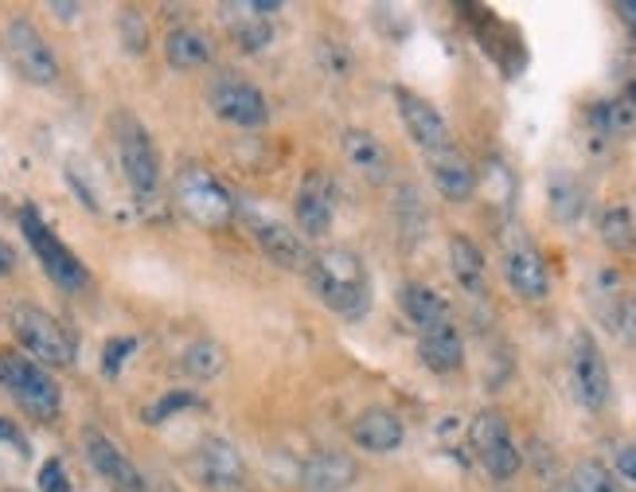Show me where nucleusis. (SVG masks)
<instances>
[{
    "mask_svg": "<svg viewBox=\"0 0 636 492\" xmlns=\"http://www.w3.org/2000/svg\"><path fill=\"white\" fill-rule=\"evenodd\" d=\"M570 492H620V484L613 481V473L602 461H578L570 469Z\"/></svg>",
    "mask_w": 636,
    "mask_h": 492,
    "instance_id": "28",
    "label": "nucleus"
},
{
    "mask_svg": "<svg viewBox=\"0 0 636 492\" xmlns=\"http://www.w3.org/2000/svg\"><path fill=\"white\" fill-rule=\"evenodd\" d=\"M320 59H325V67H328V71H332V67H336V75H344V71H348V56H344V48H340V43H332V40H325V43H320Z\"/></svg>",
    "mask_w": 636,
    "mask_h": 492,
    "instance_id": "35",
    "label": "nucleus"
},
{
    "mask_svg": "<svg viewBox=\"0 0 636 492\" xmlns=\"http://www.w3.org/2000/svg\"><path fill=\"white\" fill-rule=\"evenodd\" d=\"M12 266H17V255H12V246L0 238V274H12Z\"/></svg>",
    "mask_w": 636,
    "mask_h": 492,
    "instance_id": "38",
    "label": "nucleus"
},
{
    "mask_svg": "<svg viewBox=\"0 0 636 492\" xmlns=\"http://www.w3.org/2000/svg\"><path fill=\"white\" fill-rule=\"evenodd\" d=\"M207 102H211V110L219 114L223 121H231V126H262L266 118H270V102H266V95L255 87V82L239 79V75H216L211 79V87H207Z\"/></svg>",
    "mask_w": 636,
    "mask_h": 492,
    "instance_id": "8",
    "label": "nucleus"
},
{
    "mask_svg": "<svg viewBox=\"0 0 636 492\" xmlns=\"http://www.w3.org/2000/svg\"><path fill=\"white\" fill-rule=\"evenodd\" d=\"M469 445L477 453V461L485 465L488 476L496 481H511L519 473V450L511 442L508 419L500 411H480L469 426Z\"/></svg>",
    "mask_w": 636,
    "mask_h": 492,
    "instance_id": "7",
    "label": "nucleus"
},
{
    "mask_svg": "<svg viewBox=\"0 0 636 492\" xmlns=\"http://www.w3.org/2000/svg\"><path fill=\"white\" fill-rule=\"evenodd\" d=\"M82 450H87V461L102 473V481H110L113 492H145V476L137 473V465L98 430H87L82 434Z\"/></svg>",
    "mask_w": 636,
    "mask_h": 492,
    "instance_id": "16",
    "label": "nucleus"
},
{
    "mask_svg": "<svg viewBox=\"0 0 636 492\" xmlns=\"http://www.w3.org/2000/svg\"><path fill=\"white\" fill-rule=\"evenodd\" d=\"M294 219L305 238H325L328 230H332L336 199H332V184H328L325 173H309L301 180V188H297V196H294Z\"/></svg>",
    "mask_w": 636,
    "mask_h": 492,
    "instance_id": "15",
    "label": "nucleus"
},
{
    "mask_svg": "<svg viewBox=\"0 0 636 492\" xmlns=\"http://www.w3.org/2000/svg\"><path fill=\"white\" fill-rule=\"evenodd\" d=\"M121 32H126V48L129 51H145V40H149V32H145L141 17H137V9H126L121 12Z\"/></svg>",
    "mask_w": 636,
    "mask_h": 492,
    "instance_id": "33",
    "label": "nucleus"
},
{
    "mask_svg": "<svg viewBox=\"0 0 636 492\" xmlns=\"http://www.w3.org/2000/svg\"><path fill=\"white\" fill-rule=\"evenodd\" d=\"M605 321L625 344H636V297L628 289H613L609 305H605Z\"/></svg>",
    "mask_w": 636,
    "mask_h": 492,
    "instance_id": "27",
    "label": "nucleus"
},
{
    "mask_svg": "<svg viewBox=\"0 0 636 492\" xmlns=\"http://www.w3.org/2000/svg\"><path fill=\"white\" fill-rule=\"evenodd\" d=\"M550 492H570V489H550Z\"/></svg>",
    "mask_w": 636,
    "mask_h": 492,
    "instance_id": "41",
    "label": "nucleus"
},
{
    "mask_svg": "<svg viewBox=\"0 0 636 492\" xmlns=\"http://www.w3.org/2000/svg\"><path fill=\"white\" fill-rule=\"evenodd\" d=\"M398 302H403V313L406 317L421 328H434V325H446L449 321V302L438 294V289L421 286V282H406L403 294H398Z\"/></svg>",
    "mask_w": 636,
    "mask_h": 492,
    "instance_id": "23",
    "label": "nucleus"
},
{
    "mask_svg": "<svg viewBox=\"0 0 636 492\" xmlns=\"http://www.w3.org/2000/svg\"><path fill=\"white\" fill-rule=\"evenodd\" d=\"M12 333H17V341L28 348V356L40 360V367L74 364L71 333H67L51 313H43L40 305H17V309H12Z\"/></svg>",
    "mask_w": 636,
    "mask_h": 492,
    "instance_id": "5",
    "label": "nucleus"
},
{
    "mask_svg": "<svg viewBox=\"0 0 636 492\" xmlns=\"http://www.w3.org/2000/svg\"><path fill=\"white\" fill-rule=\"evenodd\" d=\"M356 476H359L356 457H348V453H336V450L312 453V457L301 465V484L309 492H344V489H351V484H356Z\"/></svg>",
    "mask_w": 636,
    "mask_h": 492,
    "instance_id": "20",
    "label": "nucleus"
},
{
    "mask_svg": "<svg viewBox=\"0 0 636 492\" xmlns=\"http://www.w3.org/2000/svg\"><path fill=\"white\" fill-rule=\"evenodd\" d=\"M449 270H454L457 286L465 294L480 297L488 289V266H485V255H480V246L465 235H454L449 238Z\"/></svg>",
    "mask_w": 636,
    "mask_h": 492,
    "instance_id": "22",
    "label": "nucleus"
},
{
    "mask_svg": "<svg viewBox=\"0 0 636 492\" xmlns=\"http://www.w3.org/2000/svg\"><path fill=\"white\" fill-rule=\"evenodd\" d=\"M4 51H9V63L20 71V79L36 82V87H51L59 79L56 51L48 48V40L28 20H12L4 28Z\"/></svg>",
    "mask_w": 636,
    "mask_h": 492,
    "instance_id": "10",
    "label": "nucleus"
},
{
    "mask_svg": "<svg viewBox=\"0 0 636 492\" xmlns=\"http://www.w3.org/2000/svg\"><path fill=\"white\" fill-rule=\"evenodd\" d=\"M223 364H227V356L216 341H191L180 356V367L191 375V380H211V375L223 372Z\"/></svg>",
    "mask_w": 636,
    "mask_h": 492,
    "instance_id": "26",
    "label": "nucleus"
},
{
    "mask_svg": "<svg viewBox=\"0 0 636 492\" xmlns=\"http://www.w3.org/2000/svg\"><path fill=\"white\" fill-rule=\"evenodd\" d=\"M602 243L613 255H633L636 250V219L625 204H613L602 211Z\"/></svg>",
    "mask_w": 636,
    "mask_h": 492,
    "instance_id": "25",
    "label": "nucleus"
},
{
    "mask_svg": "<svg viewBox=\"0 0 636 492\" xmlns=\"http://www.w3.org/2000/svg\"><path fill=\"white\" fill-rule=\"evenodd\" d=\"M570 380L574 395L586 411H602L609 403V364H605L602 348L589 333H578L570 344Z\"/></svg>",
    "mask_w": 636,
    "mask_h": 492,
    "instance_id": "11",
    "label": "nucleus"
},
{
    "mask_svg": "<svg viewBox=\"0 0 636 492\" xmlns=\"http://www.w3.org/2000/svg\"><path fill=\"white\" fill-rule=\"evenodd\" d=\"M176 204L196 219L199 227H223L235 219V199L231 191L219 184L216 173H207L203 165H183L176 173Z\"/></svg>",
    "mask_w": 636,
    "mask_h": 492,
    "instance_id": "4",
    "label": "nucleus"
},
{
    "mask_svg": "<svg viewBox=\"0 0 636 492\" xmlns=\"http://www.w3.org/2000/svg\"><path fill=\"white\" fill-rule=\"evenodd\" d=\"M430 180L441 196L461 204V199H469L477 191V168H473V160L457 145H449V149L430 152Z\"/></svg>",
    "mask_w": 636,
    "mask_h": 492,
    "instance_id": "17",
    "label": "nucleus"
},
{
    "mask_svg": "<svg viewBox=\"0 0 636 492\" xmlns=\"http://www.w3.org/2000/svg\"><path fill=\"white\" fill-rule=\"evenodd\" d=\"M137 348V341L133 336H121V341H110L106 344V356H102V372L106 375H118L121 372V364H126V356Z\"/></svg>",
    "mask_w": 636,
    "mask_h": 492,
    "instance_id": "32",
    "label": "nucleus"
},
{
    "mask_svg": "<svg viewBox=\"0 0 636 492\" xmlns=\"http://www.w3.org/2000/svg\"><path fill=\"white\" fill-rule=\"evenodd\" d=\"M500 263H504V278H508L511 294L524 297V302H543L550 289V274L543 266V255L535 250V243L519 230H508L504 235V250H500Z\"/></svg>",
    "mask_w": 636,
    "mask_h": 492,
    "instance_id": "9",
    "label": "nucleus"
},
{
    "mask_svg": "<svg viewBox=\"0 0 636 492\" xmlns=\"http://www.w3.org/2000/svg\"><path fill=\"white\" fill-rule=\"evenodd\" d=\"M628 106H633V110H636V82H633V87H628Z\"/></svg>",
    "mask_w": 636,
    "mask_h": 492,
    "instance_id": "40",
    "label": "nucleus"
},
{
    "mask_svg": "<svg viewBox=\"0 0 636 492\" xmlns=\"http://www.w3.org/2000/svg\"><path fill=\"white\" fill-rule=\"evenodd\" d=\"M550 211H555L558 219L570 223L574 215L582 211V191L574 188L570 180H555V184H550Z\"/></svg>",
    "mask_w": 636,
    "mask_h": 492,
    "instance_id": "30",
    "label": "nucleus"
},
{
    "mask_svg": "<svg viewBox=\"0 0 636 492\" xmlns=\"http://www.w3.org/2000/svg\"><path fill=\"white\" fill-rule=\"evenodd\" d=\"M0 383L9 387V395L24 406L32 419L51 422L59 414V383L43 372L36 360L20 356V352H0Z\"/></svg>",
    "mask_w": 636,
    "mask_h": 492,
    "instance_id": "2",
    "label": "nucleus"
},
{
    "mask_svg": "<svg viewBox=\"0 0 636 492\" xmlns=\"http://www.w3.org/2000/svg\"><path fill=\"white\" fill-rule=\"evenodd\" d=\"M165 56H168V63H172V67L191 71V67L211 63L216 48H211V40H207L203 32H196V28H172V32L165 36Z\"/></svg>",
    "mask_w": 636,
    "mask_h": 492,
    "instance_id": "24",
    "label": "nucleus"
},
{
    "mask_svg": "<svg viewBox=\"0 0 636 492\" xmlns=\"http://www.w3.org/2000/svg\"><path fill=\"white\" fill-rule=\"evenodd\" d=\"M617 473L636 484V445H620L617 450Z\"/></svg>",
    "mask_w": 636,
    "mask_h": 492,
    "instance_id": "36",
    "label": "nucleus"
},
{
    "mask_svg": "<svg viewBox=\"0 0 636 492\" xmlns=\"http://www.w3.org/2000/svg\"><path fill=\"white\" fill-rule=\"evenodd\" d=\"M20 227H24V238L32 243L40 266L48 270V278L56 282L59 289H67V294H79V289H87V282H90L87 266L79 263V255H74V250H67V246L51 235L48 223H43L32 207H24V215H20Z\"/></svg>",
    "mask_w": 636,
    "mask_h": 492,
    "instance_id": "6",
    "label": "nucleus"
},
{
    "mask_svg": "<svg viewBox=\"0 0 636 492\" xmlns=\"http://www.w3.org/2000/svg\"><path fill=\"white\" fill-rule=\"evenodd\" d=\"M340 145H344V157H348V165L356 168L364 180H371V184H387L390 180V173H395V160H390V149L375 134H367V129H348Z\"/></svg>",
    "mask_w": 636,
    "mask_h": 492,
    "instance_id": "18",
    "label": "nucleus"
},
{
    "mask_svg": "<svg viewBox=\"0 0 636 492\" xmlns=\"http://www.w3.org/2000/svg\"><path fill=\"white\" fill-rule=\"evenodd\" d=\"M617 17H620V24H625V32L636 40V0H620V4H617Z\"/></svg>",
    "mask_w": 636,
    "mask_h": 492,
    "instance_id": "37",
    "label": "nucleus"
},
{
    "mask_svg": "<svg viewBox=\"0 0 636 492\" xmlns=\"http://www.w3.org/2000/svg\"><path fill=\"white\" fill-rule=\"evenodd\" d=\"M51 9H56V12H59V17H63V20H71L74 12H79V4H51Z\"/></svg>",
    "mask_w": 636,
    "mask_h": 492,
    "instance_id": "39",
    "label": "nucleus"
},
{
    "mask_svg": "<svg viewBox=\"0 0 636 492\" xmlns=\"http://www.w3.org/2000/svg\"><path fill=\"white\" fill-rule=\"evenodd\" d=\"M309 282L320 302L340 317H364L367 305H371V282H367L359 255L348 246H332V250L312 255Z\"/></svg>",
    "mask_w": 636,
    "mask_h": 492,
    "instance_id": "1",
    "label": "nucleus"
},
{
    "mask_svg": "<svg viewBox=\"0 0 636 492\" xmlns=\"http://www.w3.org/2000/svg\"><path fill=\"white\" fill-rule=\"evenodd\" d=\"M250 235H255V243L262 246L266 255H270V263L286 266V270H305V274H309L312 250H309V238H305L297 227L250 211Z\"/></svg>",
    "mask_w": 636,
    "mask_h": 492,
    "instance_id": "14",
    "label": "nucleus"
},
{
    "mask_svg": "<svg viewBox=\"0 0 636 492\" xmlns=\"http://www.w3.org/2000/svg\"><path fill=\"white\" fill-rule=\"evenodd\" d=\"M395 102H398V118H403L406 134H410V141L418 145V149L426 152V157L454 145L446 118H441V110H438L434 102H426V98L414 95V90H406V87L395 90Z\"/></svg>",
    "mask_w": 636,
    "mask_h": 492,
    "instance_id": "13",
    "label": "nucleus"
},
{
    "mask_svg": "<svg viewBox=\"0 0 636 492\" xmlns=\"http://www.w3.org/2000/svg\"><path fill=\"white\" fill-rule=\"evenodd\" d=\"M196 403H199V398L191 395V391H172V395H165L157 406H149V411H145V422H165L172 411H183V406H196Z\"/></svg>",
    "mask_w": 636,
    "mask_h": 492,
    "instance_id": "31",
    "label": "nucleus"
},
{
    "mask_svg": "<svg viewBox=\"0 0 636 492\" xmlns=\"http://www.w3.org/2000/svg\"><path fill=\"white\" fill-rule=\"evenodd\" d=\"M594 126L602 129V134H609V137H625V134H633V129H636V110H633V106H625V102H602L594 110Z\"/></svg>",
    "mask_w": 636,
    "mask_h": 492,
    "instance_id": "29",
    "label": "nucleus"
},
{
    "mask_svg": "<svg viewBox=\"0 0 636 492\" xmlns=\"http://www.w3.org/2000/svg\"><path fill=\"white\" fill-rule=\"evenodd\" d=\"M113 141H118L121 173H126L133 196L152 199L160 188V157H157L152 137L145 134V126L133 114H118V118H113Z\"/></svg>",
    "mask_w": 636,
    "mask_h": 492,
    "instance_id": "3",
    "label": "nucleus"
},
{
    "mask_svg": "<svg viewBox=\"0 0 636 492\" xmlns=\"http://www.w3.org/2000/svg\"><path fill=\"white\" fill-rule=\"evenodd\" d=\"M418 356H421V364L430 367V372H438V375L457 372V367L465 364V341H461V333L454 328V321H446V325H434V328H421Z\"/></svg>",
    "mask_w": 636,
    "mask_h": 492,
    "instance_id": "21",
    "label": "nucleus"
},
{
    "mask_svg": "<svg viewBox=\"0 0 636 492\" xmlns=\"http://www.w3.org/2000/svg\"><path fill=\"white\" fill-rule=\"evenodd\" d=\"M188 469L207 489H239V484L247 481V461H242V453L235 450L227 437H207V442H199L188 457Z\"/></svg>",
    "mask_w": 636,
    "mask_h": 492,
    "instance_id": "12",
    "label": "nucleus"
},
{
    "mask_svg": "<svg viewBox=\"0 0 636 492\" xmlns=\"http://www.w3.org/2000/svg\"><path fill=\"white\" fill-rule=\"evenodd\" d=\"M40 492H71V484H67L63 465H59V461H48V465L40 469Z\"/></svg>",
    "mask_w": 636,
    "mask_h": 492,
    "instance_id": "34",
    "label": "nucleus"
},
{
    "mask_svg": "<svg viewBox=\"0 0 636 492\" xmlns=\"http://www.w3.org/2000/svg\"><path fill=\"white\" fill-rule=\"evenodd\" d=\"M403 437H406L403 419L395 411H387V406H371V411H364L351 422V442L367 453H395L403 445Z\"/></svg>",
    "mask_w": 636,
    "mask_h": 492,
    "instance_id": "19",
    "label": "nucleus"
}]
</instances>
